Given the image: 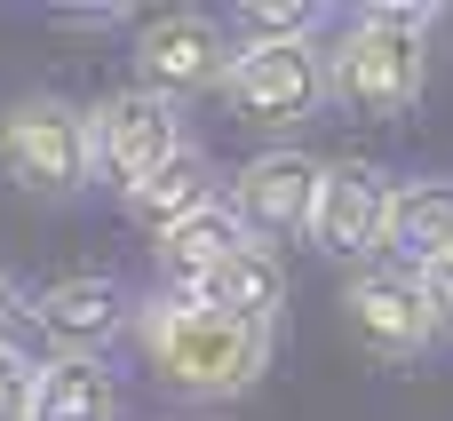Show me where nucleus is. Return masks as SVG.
<instances>
[{
  "instance_id": "f257e3e1",
  "label": "nucleus",
  "mask_w": 453,
  "mask_h": 421,
  "mask_svg": "<svg viewBox=\"0 0 453 421\" xmlns=\"http://www.w3.org/2000/svg\"><path fill=\"white\" fill-rule=\"evenodd\" d=\"M135 342H143V366L183 398H239L271 366V326H247V318L215 310L191 287H159L135 310Z\"/></svg>"
},
{
  "instance_id": "f03ea898",
  "label": "nucleus",
  "mask_w": 453,
  "mask_h": 421,
  "mask_svg": "<svg viewBox=\"0 0 453 421\" xmlns=\"http://www.w3.org/2000/svg\"><path fill=\"white\" fill-rule=\"evenodd\" d=\"M430 32H438V8H414V0L358 8L342 24V40L326 48L334 103H350L366 119H406L430 96Z\"/></svg>"
},
{
  "instance_id": "7ed1b4c3",
  "label": "nucleus",
  "mask_w": 453,
  "mask_h": 421,
  "mask_svg": "<svg viewBox=\"0 0 453 421\" xmlns=\"http://www.w3.org/2000/svg\"><path fill=\"white\" fill-rule=\"evenodd\" d=\"M0 175L32 199H72L80 183H96L88 111L64 96H16L0 111Z\"/></svg>"
},
{
  "instance_id": "20e7f679",
  "label": "nucleus",
  "mask_w": 453,
  "mask_h": 421,
  "mask_svg": "<svg viewBox=\"0 0 453 421\" xmlns=\"http://www.w3.org/2000/svg\"><path fill=\"white\" fill-rule=\"evenodd\" d=\"M326 96H334V72H326L319 40H247L231 56V80H223V103L255 127H295Z\"/></svg>"
},
{
  "instance_id": "39448f33",
  "label": "nucleus",
  "mask_w": 453,
  "mask_h": 421,
  "mask_svg": "<svg viewBox=\"0 0 453 421\" xmlns=\"http://www.w3.org/2000/svg\"><path fill=\"white\" fill-rule=\"evenodd\" d=\"M127 56H135V88H143V96L183 103V96L223 88L239 48L223 40L215 16H199V8H159V16L135 24V48H127Z\"/></svg>"
},
{
  "instance_id": "423d86ee",
  "label": "nucleus",
  "mask_w": 453,
  "mask_h": 421,
  "mask_svg": "<svg viewBox=\"0 0 453 421\" xmlns=\"http://www.w3.org/2000/svg\"><path fill=\"white\" fill-rule=\"evenodd\" d=\"M191 135L175 127V103L143 96V88H111L88 103V159H96V183H119V199L159 167L175 159Z\"/></svg>"
},
{
  "instance_id": "0eeeda50",
  "label": "nucleus",
  "mask_w": 453,
  "mask_h": 421,
  "mask_svg": "<svg viewBox=\"0 0 453 421\" xmlns=\"http://www.w3.org/2000/svg\"><path fill=\"white\" fill-rule=\"evenodd\" d=\"M390 207H398V183L366 159H326V191H319V215H311V247L334 255V263H366L374 247H390Z\"/></svg>"
},
{
  "instance_id": "6e6552de",
  "label": "nucleus",
  "mask_w": 453,
  "mask_h": 421,
  "mask_svg": "<svg viewBox=\"0 0 453 421\" xmlns=\"http://www.w3.org/2000/svg\"><path fill=\"white\" fill-rule=\"evenodd\" d=\"M342 318H350V334H358L374 358H390V366H414V358L438 342V310H430V295H422L414 271H358V279L342 287Z\"/></svg>"
},
{
  "instance_id": "1a4fd4ad",
  "label": "nucleus",
  "mask_w": 453,
  "mask_h": 421,
  "mask_svg": "<svg viewBox=\"0 0 453 421\" xmlns=\"http://www.w3.org/2000/svg\"><path fill=\"white\" fill-rule=\"evenodd\" d=\"M319 191H326V159L311 151H255L231 183V207L255 239H287L303 231L311 239V215H319Z\"/></svg>"
},
{
  "instance_id": "9d476101",
  "label": "nucleus",
  "mask_w": 453,
  "mask_h": 421,
  "mask_svg": "<svg viewBox=\"0 0 453 421\" xmlns=\"http://www.w3.org/2000/svg\"><path fill=\"white\" fill-rule=\"evenodd\" d=\"M127 318H135V310H127V287H119L111 271H64V279L32 287V334H48V342L72 350V358H96Z\"/></svg>"
},
{
  "instance_id": "9b49d317",
  "label": "nucleus",
  "mask_w": 453,
  "mask_h": 421,
  "mask_svg": "<svg viewBox=\"0 0 453 421\" xmlns=\"http://www.w3.org/2000/svg\"><path fill=\"white\" fill-rule=\"evenodd\" d=\"M223 199V183H215V159L199 151V143H183L175 159H159L135 191H127V223L135 231H151V239H167L175 223H191V215H207Z\"/></svg>"
},
{
  "instance_id": "f8f14e48",
  "label": "nucleus",
  "mask_w": 453,
  "mask_h": 421,
  "mask_svg": "<svg viewBox=\"0 0 453 421\" xmlns=\"http://www.w3.org/2000/svg\"><path fill=\"white\" fill-rule=\"evenodd\" d=\"M255 247V231L239 223V207L231 199H215L207 215H191V223H175L167 239H151V271H159V287H207L231 255H247Z\"/></svg>"
},
{
  "instance_id": "ddd939ff",
  "label": "nucleus",
  "mask_w": 453,
  "mask_h": 421,
  "mask_svg": "<svg viewBox=\"0 0 453 421\" xmlns=\"http://www.w3.org/2000/svg\"><path fill=\"white\" fill-rule=\"evenodd\" d=\"M32 421H119V374L104 358H40V398H32Z\"/></svg>"
},
{
  "instance_id": "4468645a",
  "label": "nucleus",
  "mask_w": 453,
  "mask_h": 421,
  "mask_svg": "<svg viewBox=\"0 0 453 421\" xmlns=\"http://www.w3.org/2000/svg\"><path fill=\"white\" fill-rule=\"evenodd\" d=\"M199 302H215V310H231V318H247V326H271L279 334V310H287V271H279V255L255 239L247 255H231L207 287H191Z\"/></svg>"
},
{
  "instance_id": "2eb2a0df",
  "label": "nucleus",
  "mask_w": 453,
  "mask_h": 421,
  "mask_svg": "<svg viewBox=\"0 0 453 421\" xmlns=\"http://www.w3.org/2000/svg\"><path fill=\"white\" fill-rule=\"evenodd\" d=\"M390 255L406 271H430L453 255V183L430 175V183H398V207H390Z\"/></svg>"
},
{
  "instance_id": "dca6fc26",
  "label": "nucleus",
  "mask_w": 453,
  "mask_h": 421,
  "mask_svg": "<svg viewBox=\"0 0 453 421\" xmlns=\"http://www.w3.org/2000/svg\"><path fill=\"white\" fill-rule=\"evenodd\" d=\"M231 32H239V48L247 40H311L319 32V8H303V0H247L231 16Z\"/></svg>"
},
{
  "instance_id": "f3484780",
  "label": "nucleus",
  "mask_w": 453,
  "mask_h": 421,
  "mask_svg": "<svg viewBox=\"0 0 453 421\" xmlns=\"http://www.w3.org/2000/svg\"><path fill=\"white\" fill-rule=\"evenodd\" d=\"M40 398V358H24V342H0V421H32Z\"/></svg>"
},
{
  "instance_id": "a211bd4d",
  "label": "nucleus",
  "mask_w": 453,
  "mask_h": 421,
  "mask_svg": "<svg viewBox=\"0 0 453 421\" xmlns=\"http://www.w3.org/2000/svg\"><path fill=\"white\" fill-rule=\"evenodd\" d=\"M414 279H422V295H430V310H438V334H453V255L430 263V271H414Z\"/></svg>"
},
{
  "instance_id": "6ab92c4d",
  "label": "nucleus",
  "mask_w": 453,
  "mask_h": 421,
  "mask_svg": "<svg viewBox=\"0 0 453 421\" xmlns=\"http://www.w3.org/2000/svg\"><path fill=\"white\" fill-rule=\"evenodd\" d=\"M24 326H32V295H24V287L0 271V342H16Z\"/></svg>"
},
{
  "instance_id": "aec40b11",
  "label": "nucleus",
  "mask_w": 453,
  "mask_h": 421,
  "mask_svg": "<svg viewBox=\"0 0 453 421\" xmlns=\"http://www.w3.org/2000/svg\"><path fill=\"white\" fill-rule=\"evenodd\" d=\"M127 8H56V24H119Z\"/></svg>"
}]
</instances>
